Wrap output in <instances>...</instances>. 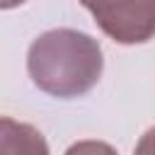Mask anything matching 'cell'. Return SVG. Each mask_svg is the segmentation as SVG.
Here are the masks:
<instances>
[{
  "instance_id": "cell-1",
  "label": "cell",
  "mask_w": 155,
  "mask_h": 155,
  "mask_svg": "<svg viewBox=\"0 0 155 155\" xmlns=\"http://www.w3.org/2000/svg\"><path fill=\"white\" fill-rule=\"evenodd\" d=\"M104 58L97 39L75 29H51L36 36L27 53L31 82L61 99L82 97L102 78Z\"/></svg>"
},
{
  "instance_id": "cell-2",
  "label": "cell",
  "mask_w": 155,
  "mask_h": 155,
  "mask_svg": "<svg viewBox=\"0 0 155 155\" xmlns=\"http://www.w3.org/2000/svg\"><path fill=\"white\" fill-rule=\"evenodd\" d=\"M97 27L116 44L133 46L155 36V0H80Z\"/></svg>"
},
{
  "instance_id": "cell-3",
  "label": "cell",
  "mask_w": 155,
  "mask_h": 155,
  "mask_svg": "<svg viewBox=\"0 0 155 155\" xmlns=\"http://www.w3.org/2000/svg\"><path fill=\"white\" fill-rule=\"evenodd\" d=\"M0 155H48V145L31 124L15 121L12 116L0 119Z\"/></svg>"
},
{
  "instance_id": "cell-4",
  "label": "cell",
  "mask_w": 155,
  "mask_h": 155,
  "mask_svg": "<svg viewBox=\"0 0 155 155\" xmlns=\"http://www.w3.org/2000/svg\"><path fill=\"white\" fill-rule=\"evenodd\" d=\"M65 155H119V153L104 140H78L65 150Z\"/></svg>"
},
{
  "instance_id": "cell-5",
  "label": "cell",
  "mask_w": 155,
  "mask_h": 155,
  "mask_svg": "<svg viewBox=\"0 0 155 155\" xmlns=\"http://www.w3.org/2000/svg\"><path fill=\"white\" fill-rule=\"evenodd\" d=\"M133 155H155V126L148 128V131L140 136V140H138Z\"/></svg>"
},
{
  "instance_id": "cell-6",
  "label": "cell",
  "mask_w": 155,
  "mask_h": 155,
  "mask_svg": "<svg viewBox=\"0 0 155 155\" xmlns=\"http://www.w3.org/2000/svg\"><path fill=\"white\" fill-rule=\"evenodd\" d=\"M22 2H27V0H0V7L2 10H12V7L22 5Z\"/></svg>"
}]
</instances>
